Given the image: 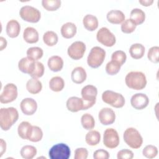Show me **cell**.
<instances>
[{
	"mask_svg": "<svg viewBox=\"0 0 159 159\" xmlns=\"http://www.w3.org/2000/svg\"><path fill=\"white\" fill-rule=\"evenodd\" d=\"M19 112L14 107H2L0 109V127L4 131L9 130L17 121Z\"/></svg>",
	"mask_w": 159,
	"mask_h": 159,
	"instance_id": "obj_1",
	"label": "cell"
},
{
	"mask_svg": "<svg viewBox=\"0 0 159 159\" xmlns=\"http://www.w3.org/2000/svg\"><path fill=\"white\" fill-rule=\"evenodd\" d=\"M126 86L134 90H142L146 87L147 81L145 75L139 71H134L128 73L125 77Z\"/></svg>",
	"mask_w": 159,
	"mask_h": 159,
	"instance_id": "obj_2",
	"label": "cell"
},
{
	"mask_svg": "<svg viewBox=\"0 0 159 159\" xmlns=\"http://www.w3.org/2000/svg\"><path fill=\"white\" fill-rule=\"evenodd\" d=\"M123 139L125 143L133 149L140 148L143 143V138L140 133L134 127L126 129L123 134Z\"/></svg>",
	"mask_w": 159,
	"mask_h": 159,
	"instance_id": "obj_3",
	"label": "cell"
},
{
	"mask_svg": "<svg viewBox=\"0 0 159 159\" xmlns=\"http://www.w3.org/2000/svg\"><path fill=\"white\" fill-rule=\"evenodd\" d=\"M105 57V50L98 46L93 47L88 55L87 63L91 68H97L102 64Z\"/></svg>",
	"mask_w": 159,
	"mask_h": 159,
	"instance_id": "obj_4",
	"label": "cell"
},
{
	"mask_svg": "<svg viewBox=\"0 0 159 159\" xmlns=\"http://www.w3.org/2000/svg\"><path fill=\"white\" fill-rule=\"evenodd\" d=\"M101 98L104 102L115 108L122 107L125 102V98L122 94L111 90L104 91Z\"/></svg>",
	"mask_w": 159,
	"mask_h": 159,
	"instance_id": "obj_5",
	"label": "cell"
},
{
	"mask_svg": "<svg viewBox=\"0 0 159 159\" xmlns=\"http://www.w3.org/2000/svg\"><path fill=\"white\" fill-rule=\"evenodd\" d=\"M81 95L84 101V110H87L95 104L98 95V89L92 84L86 85L81 89Z\"/></svg>",
	"mask_w": 159,
	"mask_h": 159,
	"instance_id": "obj_6",
	"label": "cell"
},
{
	"mask_svg": "<svg viewBox=\"0 0 159 159\" xmlns=\"http://www.w3.org/2000/svg\"><path fill=\"white\" fill-rule=\"evenodd\" d=\"M19 16L24 21L30 23H37L41 18L40 11L29 5L22 6L19 11Z\"/></svg>",
	"mask_w": 159,
	"mask_h": 159,
	"instance_id": "obj_7",
	"label": "cell"
},
{
	"mask_svg": "<svg viewBox=\"0 0 159 159\" xmlns=\"http://www.w3.org/2000/svg\"><path fill=\"white\" fill-rule=\"evenodd\" d=\"M48 155L50 159H68L71 155L70 148L64 143H59L52 146Z\"/></svg>",
	"mask_w": 159,
	"mask_h": 159,
	"instance_id": "obj_8",
	"label": "cell"
},
{
	"mask_svg": "<svg viewBox=\"0 0 159 159\" xmlns=\"http://www.w3.org/2000/svg\"><path fill=\"white\" fill-rule=\"evenodd\" d=\"M96 39L98 42L107 47L114 46L116 42V38L114 34L106 27H101L98 31Z\"/></svg>",
	"mask_w": 159,
	"mask_h": 159,
	"instance_id": "obj_9",
	"label": "cell"
},
{
	"mask_svg": "<svg viewBox=\"0 0 159 159\" xmlns=\"http://www.w3.org/2000/svg\"><path fill=\"white\" fill-rule=\"evenodd\" d=\"M18 96L17 87L14 83H7L4 88L0 95V102L2 104H7L14 101Z\"/></svg>",
	"mask_w": 159,
	"mask_h": 159,
	"instance_id": "obj_10",
	"label": "cell"
},
{
	"mask_svg": "<svg viewBox=\"0 0 159 159\" xmlns=\"http://www.w3.org/2000/svg\"><path fill=\"white\" fill-rule=\"evenodd\" d=\"M120 139L117 131L113 128L106 129L103 134V144L108 148L112 149L118 147Z\"/></svg>",
	"mask_w": 159,
	"mask_h": 159,
	"instance_id": "obj_11",
	"label": "cell"
},
{
	"mask_svg": "<svg viewBox=\"0 0 159 159\" xmlns=\"http://www.w3.org/2000/svg\"><path fill=\"white\" fill-rule=\"evenodd\" d=\"M86 48V45L83 42L76 41L68 47L67 53L71 59L78 60L83 57Z\"/></svg>",
	"mask_w": 159,
	"mask_h": 159,
	"instance_id": "obj_12",
	"label": "cell"
},
{
	"mask_svg": "<svg viewBox=\"0 0 159 159\" xmlns=\"http://www.w3.org/2000/svg\"><path fill=\"white\" fill-rule=\"evenodd\" d=\"M98 119L104 125H111L116 120L115 112L111 108L103 107L99 112Z\"/></svg>",
	"mask_w": 159,
	"mask_h": 159,
	"instance_id": "obj_13",
	"label": "cell"
},
{
	"mask_svg": "<svg viewBox=\"0 0 159 159\" xmlns=\"http://www.w3.org/2000/svg\"><path fill=\"white\" fill-rule=\"evenodd\" d=\"M131 106L137 110H142L149 104L148 97L144 93H136L130 99Z\"/></svg>",
	"mask_w": 159,
	"mask_h": 159,
	"instance_id": "obj_14",
	"label": "cell"
},
{
	"mask_svg": "<svg viewBox=\"0 0 159 159\" xmlns=\"http://www.w3.org/2000/svg\"><path fill=\"white\" fill-rule=\"evenodd\" d=\"M20 108L22 113L26 116L33 115L37 109V103L31 98L23 99L20 103Z\"/></svg>",
	"mask_w": 159,
	"mask_h": 159,
	"instance_id": "obj_15",
	"label": "cell"
},
{
	"mask_svg": "<svg viewBox=\"0 0 159 159\" xmlns=\"http://www.w3.org/2000/svg\"><path fill=\"white\" fill-rule=\"evenodd\" d=\"M67 109L72 112H77L80 111L84 110V101L82 98L71 96L69 98L66 102Z\"/></svg>",
	"mask_w": 159,
	"mask_h": 159,
	"instance_id": "obj_16",
	"label": "cell"
},
{
	"mask_svg": "<svg viewBox=\"0 0 159 159\" xmlns=\"http://www.w3.org/2000/svg\"><path fill=\"white\" fill-rule=\"evenodd\" d=\"M107 20L112 24H120L125 20V15L120 10L113 9L109 11L106 15Z\"/></svg>",
	"mask_w": 159,
	"mask_h": 159,
	"instance_id": "obj_17",
	"label": "cell"
},
{
	"mask_svg": "<svg viewBox=\"0 0 159 159\" xmlns=\"http://www.w3.org/2000/svg\"><path fill=\"white\" fill-rule=\"evenodd\" d=\"M6 34L10 38H16L19 36L20 32V25L15 19L9 20L6 27Z\"/></svg>",
	"mask_w": 159,
	"mask_h": 159,
	"instance_id": "obj_18",
	"label": "cell"
},
{
	"mask_svg": "<svg viewBox=\"0 0 159 159\" xmlns=\"http://www.w3.org/2000/svg\"><path fill=\"white\" fill-rule=\"evenodd\" d=\"M87 78V73L84 68L81 66L75 68L71 73V79L76 84H81L85 81Z\"/></svg>",
	"mask_w": 159,
	"mask_h": 159,
	"instance_id": "obj_19",
	"label": "cell"
},
{
	"mask_svg": "<svg viewBox=\"0 0 159 159\" xmlns=\"http://www.w3.org/2000/svg\"><path fill=\"white\" fill-rule=\"evenodd\" d=\"M23 39L28 43H35L39 41L38 31L32 27H26L23 32Z\"/></svg>",
	"mask_w": 159,
	"mask_h": 159,
	"instance_id": "obj_20",
	"label": "cell"
},
{
	"mask_svg": "<svg viewBox=\"0 0 159 159\" xmlns=\"http://www.w3.org/2000/svg\"><path fill=\"white\" fill-rule=\"evenodd\" d=\"M84 27L88 31L93 32L96 30L99 25L98 18L93 14H86L83 19Z\"/></svg>",
	"mask_w": 159,
	"mask_h": 159,
	"instance_id": "obj_21",
	"label": "cell"
},
{
	"mask_svg": "<svg viewBox=\"0 0 159 159\" xmlns=\"http://www.w3.org/2000/svg\"><path fill=\"white\" fill-rule=\"evenodd\" d=\"M64 62L63 58L58 55H53L50 57L47 61V65L49 69L53 72H58L62 70Z\"/></svg>",
	"mask_w": 159,
	"mask_h": 159,
	"instance_id": "obj_22",
	"label": "cell"
},
{
	"mask_svg": "<svg viewBox=\"0 0 159 159\" xmlns=\"http://www.w3.org/2000/svg\"><path fill=\"white\" fill-rule=\"evenodd\" d=\"M61 34L65 39L73 38L76 34V25L71 22H68L62 25L60 29Z\"/></svg>",
	"mask_w": 159,
	"mask_h": 159,
	"instance_id": "obj_23",
	"label": "cell"
},
{
	"mask_svg": "<svg viewBox=\"0 0 159 159\" xmlns=\"http://www.w3.org/2000/svg\"><path fill=\"white\" fill-rule=\"evenodd\" d=\"M25 87L29 93L32 94H36L42 91V84L38 79L32 78L27 81Z\"/></svg>",
	"mask_w": 159,
	"mask_h": 159,
	"instance_id": "obj_24",
	"label": "cell"
},
{
	"mask_svg": "<svg viewBox=\"0 0 159 159\" xmlns=\"http://www.w3.org/2000/svg\"><path fill=\"white\" fill-rule=\"evenodd\" d=\"M145 47L139 43L132 44L129 48V53L130 57L135 60L142 58L145 54Z\"/></svg>",
	"mask_w": 159,
	"mask_h": 159,
	"instance_id": "obj_25",
	"label": "cell"
},
{
	"mask_svg": "<svg viewBox=\"0 0 159 159\" xmlns=\"http://www.w3.org/2000/svg\"><path fill=\"white\" fill-rule=\"evenodd\" d=\"M130 19L136 25L143 24L145 20V12L139 8L133 9L130 14Z\"/></svg>",
	"mask_w": 159,
	"mask_h": 159,
	"instance_id": "obj_26",
	"label": "cell"
},
{
	"mask_svg": "<svg viewBox=\"0 0 159 159\" xmlns=\"http://www.w3.org/2000/svg\"><path fill=\"white\" fill-rule=\"evenodd\" d=\"M32 128V125L30 123L27 121H22L17 127V133L19 136L22 139L28 140Z\"/></svg>",
	"mask_w": 159,
	"mask_h": 159,
	"instance_id": "obj_27",
	"label": "cell"
},
{
	"mask_svg": "<svg viewBox=\"0 0 159 159\" xmlns=\"http://www.w3.org/2000/svg\"><path fill=\"white\" fill-rule=\"evenodd\" d=\"M64 87L65 81L59 76H53L49 81V88L54 92H60L63 89Z\"/></svg>",
	"mask_w": 159,
	"mask_h": 159,
	"instance_id": "obj_28",
	"label": "cell"
},
{
	"mask_svg": "<svg viewBox=\"0 0 159 159\" xmlns=\"http://www.w3.org/2000/svg\"><path fill=\"white\" fill-rule=\"evenodd\" d=\"M101 140L100 133L95 130H90L85 136L86 143L90 146L97 145Z\"/></svg>",
	"mask_w": 159,
	"mask_h": 159,
	"instance_id": "obj_29",
	"label": "cell"
},
{
	"mask_svg": "<svg viewBox=\"0 0 159 159\" xmlns=\"http://www.w3.org/2000/svg\"><path fill=\"white\" fill-rule=\"evenodd\" d=\"M34 61L28 57H23L18 62V68L21 72L29 75Z\"/></svg>",
	"mask_w": 159,
	"mask_h": 159,
	"instance_id": "obj_30",
	"label": "cell"
},
{
	"mask_svg": "<svg viewBox=\"0 0 159 159\" xmlns=\"http://www.w3.org/2000/svg\"><path fill=\"white\" fill-rule=\"evenodd\" d=\"M43 41L46 45L48 47H53L58 43V35L54 31L48 30L43 35Z\"/></svg>",
	"mask_w": 159,
	"mask_h": 159,
	"instance_id": "obj_31",
	"label": "cell"
},
{
	"mask_svg": "<svg viewBox=\"0 0 159 159\" xmlns=\"http://www.w3.org/2000/svg\"><path fill=\"white\" fill-rule=\"evenodd\" d=\"M44 71H45V68L43 63L40 61H35L34 63L33 66L31 69L29 75L32 78L38 79L39 78H41L43 75Z\"/></svg>",
	"mask_w": 159,
	"mask_h": 159,
	"instance_id": "obj_32",
	"label": "cell"
},
{
	"mask_svg": "<svg viewBox=\"0 0 159 159\" xmlns=\"http://www.w3.org/2000/svg\"><path fill=\"white\" fill-rule=\"evenodd\" d=\"M81 124L84 129L90 130L95 127V120L91 114L85 113L81 117Z\"/></svg>",
	"mask_w": 159,
	"mask_h": 159,
	"instance_id": "obj_33",
	"label": "cell"
},
{
	"mask_svg": "<svg viewBox=\"0 0 159 159\" xmlns=\"http://www.w3.org/2000/svg\"><path fill=\"white\" fill-rule=\"evenodd\" d=\"M26 53L27 57L29 58L34 61H38L43 57V51L40 47H32L27 49Z\"/></svg>",
	"mask_w": 159,
	"mask_h": 159,
	"instance_id": "obj_34",
	"label": "cell"
},
{
	"mask_svg": "<svg viewBox=\"0 0 159 159\" xmlns=\"http://www.w3.org/2000/svg\"><path fill=\"white\" fill-rule=\"evenodd\" d=\"M37 153V148L32 145H24L20 151L21 157L24 159H32Z\"/></svg>",
	"mask_w": 159,
	"mask_h": 159,
	"instance_id": "obj_35",
	"label": "cell"
},
{
	"mask_svg": "<svg viewBox=\"0 0 159 159\" xmlns=\"http://www.w3.org/2000/svg\"><path fill=\"white\" fill-rule=\"evenodd\" d=\"M43 131L40 127L37 125H32V128L28 140L32 142H38L42 139Z\"/></svg>",
	"mask_w": 159,
	"mask_h": 159,
	"instance_id": "obj_36",
	"label": "cell"
},
{
	"mask_svg": "<svg viewBox=\"0 0 159 159\" xmlns=\"http://www.w3.org/2000/svg\"><path fill=\"white\" fill-rule=\"evenodd\" d=\"M61 1L60 0H42L43 7L48 11H55L60 7Z\"/></svg>",
	"mask_w": 159,
	"mask_h": 159,
	"instance_id": "obj_37",
	"label": "cell"
},
{
	"mask_svg": "<svg viewBox=\"0 0 159 159\" xmlns=\"http://www.w3.org/2000/svg\"><path fill=\"white\" fill-rule=\"evenodd\" d=\"M120 67L121 66L118 63L113 60H111L110 61L107 62V63L106 64L105 70L106 73L109 75L113 76V75H116L119 72L120 70Z\"/></svg>",
	"mask_w": 159,
	"mask_h": 159,
	"instance_id": "obj_38",
	"label": "cell"
},
{
	"mask_svg": "<svg viewBox=\"0 0 159 159\" xmlns=\"http://www.w3.org/2000/svg\"><path fill=\"white\" fill-rule=\"evenodd\" d=\"M137 25L130 19H127L121 24V31L124 34H131L135 31Z\"/></svg>",
	"mask_w": 159,
	"mask_h": 159,
	"instance_id": "obj_39",
	"label": "cell"
},
{
	"mask_svg": "<svg viewBox=\"0 0 159 159\" xmlns=\"http://www.w3.org/2000/svg\"><path fill=\"white\" fill-rule=\"evenodd\" d=\"M158 154V148L153 145H148L145 146L142 150V155L145 157L152 159L155 158Z\"/></svg>",
	"mask_w": 159,
	"mask_h": 159,
	"instance_id": "obj_40",
	"label": "cell"
},
{
	"mask_svg": "<svg viewBox=\"0 0 159 159\" xmlns=\"http://www.w3.org/2000/svg\"><path fill=\"white\" fill-rule=\"evenodd\" d=\"M127 60L126 53L122 50H116L112 53L111 60L118 63L120 66H122Z\"/></svg>",
	"mask_w": 159,
	"mask_h": 159,
	"instance_id": "obj_41",
	"label": "cell"
},
{
	"mask_svg": "<svg viewBox=\"0 0 159 159\" xmlns=\"http://www.w3.org/2000/svg\"><path fill=\"white\" fill-rule=\"evenodd\" d=\"M148 59L152 63H157L159 62V47L153 46L149 48L147 53Z\"/></svg>",
	"mask_w": 159,
	"mask_h": 159,
	"instance_id": "obj_42",
	"label": "cell"
},
{
	"mask_svg": "<svg viewBox=\"0 0 159 159\" xmlns=\"http://www.w3.org/2000/svg\"><path fill=\"white\" fill-rule=\"evenodd\" d=\"M88 157V151L86 148H77L75 150V159H86Z\"/></svg>",
	"mask_w": 159,
	"mask_h": 159,
	"instance_id": "obj_43",
	"label": "cell"
},
{
	"mask_svg": "<svg viewBox=\"0 0 159 159\" xmlns=\"http://www.w3.org/2000/svg\"><path fill=\"white\" fill-rule=\"evenodd\" d=\"M134 157V153L129 149H122L117 153V159H132Z\"/></svg>",
	"mask_w": 159,
	"mask_h": 159,
	"instance_id": "obj_44",
	"label": "cell"
},
{
	"mask_svg": "<svg viewBox=\"0 0 159 159\" xmlns=\"http://www.w3.org/2000/svg\"><path fill=\"white\" fill-rule=\"evenodd\" d=\"M109 157V152L102 148L96 150L93 153V158L94 159H108Z\"/></svg>",
	"mask_w": 159,
	"mask_h": 159,
	"instance_id": "obj_45",
	"label": "cell"
},
{
	"mask_svg": "<svg viewBox=\"0 0 159 159\" xmlns=\"http://www.w3.org/2000/svg\"><path fill=\"white\" fill-rule=\"evenodd\" d=\"M6 143L3 139H0V157L6 152Z\"/></svg>",
	"mask_w": 159,
	"mask_h": 159,
	"instance_id": "obj_46",
	"label": "cell"
},
{
	"mask_svg": "<svg viewBox=\"0 0 159 159\" xmlns=\"http://www.w3.org/2000/svg\"><path fill=\"white\" fill-rule=\"evenodd\" d=\"M7 40L3 37H0V50L2 51L7 47Z\"/></svg>",
	"mask_w": 159,
	"mask_h": 159,
	"instance_id": "obj_47",
	"label": "cell"
},
{
	"mask_svg": "<svg viewBox=\"0 0 159 159\" xmlns=\"http://www.w3.org/2000/svg\"><path fill=\"white\" fill-rule=\"evenodd\" d=\"M153 0H139V2L143 6L148 7L151 6L153 3Z\"/></svg>",
	"mask_w": 159,
	"mask_h": 159,
	"instance_id": "obj_48",
	"label": "cell"
}]
</instances>
